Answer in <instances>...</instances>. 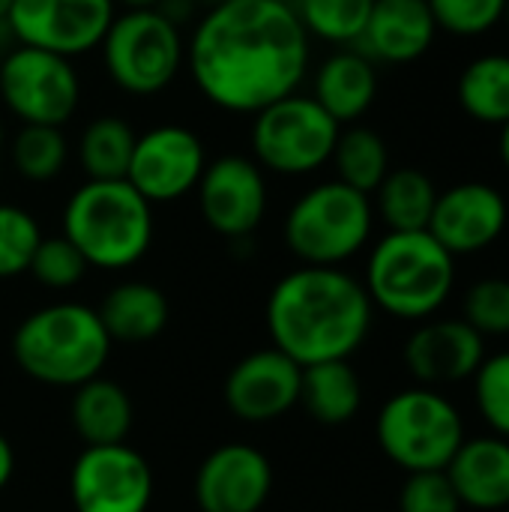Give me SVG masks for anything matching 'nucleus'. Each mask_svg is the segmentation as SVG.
<instances>
[{"label": "nucleus", "instance_id": "nucleus-3", "mask_svg": "<svg viewBox=\"0 0 509 512\" xmlns=\"http://www.w3.org/2000/svg\"><path fill=\"white\" fill-rule=\"evenodd\" d=\"M60 234L87 267L120 273L144 261L153 246V204L129 180H84L63 204Z\"/></svg>", "mask_w": 509, "mask_h": 512}, {"label": "nucleus", "instance_id": "nucleus-38", "mask_svg": "<svg viewBox=\"0 0 509 512\" xmlns=\"http://www.w3.org/2000/svg\"><path fill=\"white\" fill-rule=\"evenodd\" d=\"M498 153H501V162L509 171V120L501 126V141H498Z\"/></svg>", "mask_w": 509, "mask_h": 512}, {"label": "nucleus", "instance_id": "nucleus-30", "mask_svg": "<svg viewBox=\"0 0 509 512\" xmlns=\"http://www.w3.org/2000/svg\"><path fill=\"white\" fill-rule=\"evenodd\" d=\"M375 0H297L294 12L309 33L339 48H354L369 24Z\"/></svg>", "mask_w": 509, "mask_h": 512}, {"label": "nucleus", "instance_id": "nucleus-20", "mask_svg": "<svg viewBox=\"0 0 509 512\" xmlns=\"http://www.w3.org/2000/svg\"><path fill=\"white\" fill-rule=\"evenodd\" d=\"M462 507L477 512L509 510V441L498 435L465 438L444 468Z\"/></svg>", "mask_w": 509, "mask_h": 512}, {"label": "nucleus", "instance_id": "nucleus-4", "mask_svg": "<svg viewBox=\"0 0 509 512\" xmlns=\"http://www.w3.org/2000/svg\"><path fill=\"white\" fill-rule=\"evenodd\" d=\"M360 282L375 312L420 324L453 297L456 258L429 231H387L372 243Z\"/></svg>", "mask_w": 509, "mask_h": 512}, {"label": "nucleus", "instance_id": "nucleus-12", "mask_svg": "<svg viewBox=\"0 0 509 512\" xmlns=\"http://www.w3.org/2000/svg\"><path fill=\"white\" fill-rule=\"evenodd\" d=\"M75 512H147L153 504V468L129 444L84 447L69 471Z\"/></svg>", "mask_w": 509, "mask_h": 512}, {"label": "nucleus", "instance_id": "nucleus-13", "mask_svg": "<svg viewBox=\"0 0 509 512\" xmlns=\"http://www.w3.org/2000/svg\"><path fill=\"white\" fill-rule=\"evenodd\" d=\"M198 210L204 225L225 240H249L270 207L264 168L243 153H225L207 162L198 180Z\"/></svg>", "mask_w": 509, "mask_h": 512}, {"label": "nucleus", "instance_id": "nucleus-31", "mask_svg": "<svg viewBox=\"0 0 509 512\" xmlns=\"http://www.w3.org/2000/svg\"><path fill=\"white\" fill-rule=\"evenodd\" d=\"M42 237L45 234L27 207L0 201V279H18L27 273Z\"/></svg>", "mask_w": 509, "mask_h": 512}, {"label": "nucleus", "instance_id": "nucleus-2", "mask_svg": "<svg viewBox=\"0 0 509 512\" xmlns=\"http://www.w3.org/2000/svg\"><path fill=\"white\" fill-rule=\"evenodd\" d=\"M273 348L297 366L351 360L369 339L375 306L363 282L345 267H294L267 297Z\"/></svg>", "mask_w": 509, "mask_h": 512}, {"label": "nucleus", "instance_id": "nucleus-34", "mask_svg": "<svg viewBox=\"0 0 509 512\" xmlns=\"http://www.w3.org/2000/svg\"><path fill=\"white\" fill-rule=\"evenodd\" d=\"M87 270L90 267L81 258V252L63 234H57V237L39 240L27 273L48 291H69L84 282Z\"/></svg>", "mask_w": 509, "mask_h": 512}, {"label": "nucleus", "instance_id": "nucleus-25", "mask_svg": "<svg viewBox=\"0 0 509 512\" xmlns=\"http://www.w3.org/2000/svg\"><path fill=\"white\" fill-rule=\"evenodd\" d=\"M435 201L438 189L420 168H390L372 192L375 219H381L387 231H426Z\"/></svg>", "mask_w": 509, "mask_h": 512}, {"label": "nucleus", "instance_id": "nucleus-43", "mask_svg": "<svg viewBox=\"0 0 509 512\" xmlns=\"http://www.w3.org/2000/svg\"><path fill=\"white\" fill-rule=\"evenodd\" d=\"M195 3H207V6H213V3H219V0H195Z\"/></svg>", "mask_w": 509, "mask_h": 512}, {"label": "nucleus", "instance_id": "nucleus-11", "mask_svg": "<svg viewBox=\"0 0 509 512\" xmlns=\"http://www.w3.org/2000/svg\"><path fill=\"white\" fill-rule=\"evenodd\" d=\"M114 15V0H12L6 27L18 45L75 60L102 45Z\"/></svg>", "mask_w": 509, "mask_h": 512}, {"label": "nucleus", "instance_id": "nucleus-17", "mask_svg": "<svg viewBox=\"0 0 509 512\" xmlns=\"http://www.w3.org/2000/svg\"><path fill=\"white\" fill-rule=\"evenodd\" d=\"M402 360L420 387H453L471 381L486 360V339L462 318H429L405 339Z\"/></svg>", "mask_w": 509, "mask_h": 512}, {"label": "nucleus", "instance_id": "nucleus-21", "mask_svg": "<svg viewBox=\"0 0 509 512\" xmlns=\"http://www.w3.org/2000/svg\"><path fill=\"white\" fill-rule=\"evenodd\" d=\"M309 96L339 126H351L378 96V69L360 48H339L318 63Z\"/></svg>", "mask_w": 509, "mask_h": 512}, {"label": "nucleus", "instance_id": "nucleus-1", "mask_svg": "<svg viewBox=\"0 0 509 512\" xmlns=\"http://www.w3.org/2000/svg\"><path fill=\"white\" fill-rule=\"evenodd\" d=\"M312 39L294 6L270 0H219L186 39V69L219 111L258 114L291 96L309 75Z\"/></svg>", "mask_w": 509, "mask_h": 512}, {"label": "nucleus", "instance_id": "nucleus-9", "mask_svg": "<svg viewBox=\"0 0 509 512\" xmlns=\"http://www.w3.org/2000/svg\"><path fill=\"white\" fill-rule=\"evenodd\" d=\"M342 126L309 96L291 93L252 114V159L264 174L309 177L330 165Z\"/></svg>", "mask_w": 509, "mask_h": 512}, {"label": "nucleus", "instance_id": "nucleus-32", "mask_svg": "<svg viewBox=\"0 0 509 512\" xmlns=\"http://www.w3.org/2000/svg\"><path fill=\"white\" fill-rule=\"evenodd\" d=\"M471 384L477 414L483 417L492 435L509 441V351L486 354Z\"/></svg>", "mask_w": 509, "mask_h": 512}, {"label": "nucleus", "instance_id": "nucleus-8", "mask_svg": "<svg viewBox=\"0 0 509 512\" xmlns=\"http://www.w3.org/2000/svg\"><path fill=\"white\" fill-rule=\"evenodd\" d=\"M99 51L111 84L135 99L159 96L186 69V36L156 6L117 9Z\"/></svg>", "mask_w": 509, "mask_h": 512}, {"label": "nucleus", "instance_id": "nucleus-23", "mask_svg": "<svg viewBox=\"0 0 509 512\" xmlns=\"http://www.w3.org/2000/svg\"><path fill=\"white\" fill-rule=\"evenodd\" d=\"M69 423L84 447L126 444L135 423V408L129 393L117 381L96 375L72 390Z\"/></svg>", "mask_w": 509, "mask_h": 512}, {"label": "nucleus", "instance_id": "nucleus-28", "mask_svg": "<svg viewBox=\"0 0 509 512\" xmlns=\"http://www.w3.org/2000/svg\"><path fill=\"white\" fill-rule=\"evenodd\" d=\"M330 165L339 183L363 195H372L381 186V180L390 174V150H387V141L375 129L351 123L348 129L342 126Z\"/></svg>", "mask_w": 509, "mask_h": 512}, {"label": "nucleus", "instance_id": "nucleus-7", "mask_svg": "<svg viewBox=\"0 0 509 512\" xmlns=\"http://www.w3.org/2000/svg\"><path fill=\"white\" fill-rule=\"evenodd\" d=\"M468 438L456 402L432 387H405L393 393L375 417L381 453L405 474L444 471Z\"/></svg>", "mask_w": 509, "mask_h": 512}, {"label": "nucleus", "instance_id": "nucleus-22", "mask_svg": "<svg viewBox=\"0 0 509 512\" xmlns=\"http://www.w3.org/2000/svg\"><path fill=\"white\" fill-rule=\"evenodd\" d=\"M99 321L108 333L111 342H123V345H144L153 342L171 318V306L162 288L141 282V279H129L114 285L102 303H99Z\"/></svg>", "mask_w": 509, "mask_h": 512}, {"label": "nucleus", "instance_id": "nucleus-33", "mask_svg": "<svg viewBox=\"0 0 509 512\" xmlns=\"http://www.w3.org/2000/svg\"><path fill=\"white\" fill-rule=\"evenodd\" d=\"M462 321H468L483 339L509 336V279L486 276L474 282L462 297Z\"/></svg>", "mask_w": 509, "mask_h": 512}, {"label": "nucleus", "instance_id": "nucleus-26", "mask_svg": "<svg viewBox=\"0 0 509 512\" xmlns=\"http://www.w3.org/2000/svg\"><path fill=\"white\" fill-rule=\"evenodd\" d=\"M138 132L117 114L93 117L78 135V165L87 180H126Z\"/></svg>", "mask_w": 509, "mask_h": 512}, {"label": "nucleus", "instance_id": "nucleus-41", "mask_svg": "<svg viewBox=\"0 0 509 512\" xmlns=\"http://www.w3.org/2000/svg\"><path fill=\"white\" fill-rule=\"evenodd\" d=\"M0 174H3V126H0Z\"/></svg>", "mask_w": 509, "mask_h": 512}, {"label": "nucleus", "instance_id": "nucleus-45", "mask_svg": "<svg viewBox=\"0 0 509 512\" xmlns=\"http://www.w3.org/2000/svg\"><path fill=\"white\" fill-rule=\"evenodd\" d=\"M504 512H509V510H504Z\"/></svg>", "mask_w": 509, "mask_h": 512}, {"label": "nucleus", "instance_id": "nucleus-5", "mask_svg": "<svg viewBox=\"0 0 509 512\" xmlns=\"http://www.w3.org/2000/svg\"><path fill=\"white\" fill-rule=\"evenodd\" d=\"M111 345L93 306L60 300L21 318L12 333V360L36 384L75 390L102 375Z\"/></svg>", "mask_w": 509, "mask_h": 512}, {"label": "nucleus", "instance_id": "nucleus-35", "mask_svg": "<svg viewBox=\"0 0 509 512\" xmlns=\"http://www.w3.org/2000/svg\"><path fill=\"white\" fill-rule=\"evenodd\" d=\"M438 30L453 36H483L504 21L507 0H426Z\"/></svg>", "mask_w": 509, "mask_h": 512}, {"label": "nucleus", "instance_id": "nucleus-15", "mask_svg": "<svg viewBox=\"0 0 509 512\" xmlns=\"http://www.w3.org/2000/svg\"><path fill=\"white\" fill-rule=\"evenodd\" d=\"M300 378L297 366L279 348H258L234 363L225 378V405L228 411L249 426L276 423L300 405Z\"/></svg>", "mask_w": 509, "mask_h": 512}, {"label": "nucleus", "instance_id": "nucleus-42", "mask_svg": "<svg viewBox=\"0 0 509 512\" xmlns=\"http://www.w3.org/2000/svg\"><path fill=\"white\" fill-rule=\"evenodd\" d=\"M270 3H282V6H294L297 0H270Z\"/></svg>", "mask_w": 509, "mask_h": 512}, {"label": "nucleus", "instance_id": "nucleus-39", "mask_svg": "<svg viewBox=\"0 0 509 512\" xmlns=\"http://www.w3.org/2000/svg\"><path fill=\"white\" fill-rule=\"evenodd\" d=\"M117 6H123V9H153V6H159L162 0H114Z\"/></svg>", "mask_w": 509, "mask_h": 512}, {"label": "nucleus", "instance_id": "nucleus-14", "mask_svg": "<svg viewBox=\"0 0 509 512\" xmlns=\"http://www.w3.org/2000/svg\"><path fill=\"white\" fill-rule=\"evenodd\" d=\"M207 162V147L195 129L159 123L135 138L126 180L153 207L174 204L198 189Z\"/></svg>", "mask_w": 509, "mask_h": 512}, {"label": "nucleus", "instance_id": "nucleus-36", "mask_svg": "<svg viewBox=\"0 0 509 512\" xmlns=\"http://www.w3.org/2000/svg\"><path fill=\"white\" fill-rule=\"evenodd\" d=\"M462 501L447 471L408 474L399 489V512H462Z\"/></svg>", "mask_w": 509, "mask_h": 512}, {"label": "nucleus", "instance_id": "nucleus-16", "mask_svg": "<svg viewBox=\"0 0 509 512\" xmlns=\"http://www.w3.org/2000/svg\"><path fill=\"white\" fill-rule=\"evenodd\" d=\"M192 495L201 512H261L273 495V465L252 444H222L198 465Z\"/></svg>", "mask_w": 509, "mask_h": 512}, {"label": "nucleus", "instance_id": "nucleus-18", "mask_svg": "<svg viewBox=\"0 0 509 512\" xmlns=\"http://www.w3.org/2000/svg\"><path fill=\"white\" fill-rule=\"evenodd\" d=\"M507 222V198L492 183L468 180L450 186L447 192H438L426 231L453 258H465L495 246L507 231Z\"/></svg>", "mask_w": 509, "mask_h": 512}, {"label": "nucleus", "instance_id": "nucleus-29", "mask_svg": "<svg viewBox=\"0 0 509 512\" xmlns=\"http://www.w3.org/2000/svg\"><path fill=\"white\" fill-rule=\"evenodd\" d=\"M9 165L27 183H51L69 165V141L60 126H21L9 141Z\"/></svg>", "mask_w": 509, "mask_h": 512}, {"label": "nucleus", "instance_id": "nucleus-37", "mask_svg": "<svg viewBox=\"0 0 509 512\" xmlns=\"http://www.w3.org/2000/svg\"><path fill=\"white\" fill-rule=\"evenodd\" d=\"M12 474H15V450H12L9 438L0 432V492L9 486Z\"/></svg>", "mask_w": 509, "mask_h": 512}, {"label": "nucleus", "instance_id": "nucleus-44", "mask_svg": "<svg viewBox=\"0 0 509 512\" xmlns=\"http://www.w3.org/2000/svg\"><path fill=\"white\" fill-rule=\"evenodd\" d=\"M504 24L509 27V0H507V12H504Z\"/></svg>", "mask_w": 509, "mask_h": 512}, {"label": "nucleus", "instance_id": "nucleus-19", "mask_svg": "<svg viewBox=\"0 0 509 512\" xmlns=\"http://www.w3.org/2000/svg\"><path fill=\"white\" fill-rule=\"evenodd\" d=\"M438 36V24L426 0H375L369 24L354 48L372 63H414Z\"/></svg>", "mask_w": 509, "mask_h": 512}, {"label": "nucleus", "instance_id": "nucleus-10", "mask_svg": "<svg viewBox=\"0 0 509 512\" xmlns=\"http://www.w3.org/2000/svg\"><path fill=\"white\" fill-rule=\"evenodd\" d=\"M81 75L69 57L15 45L0 60V99L21 126H66L81 108Z\"/></svg>", "mask_w": 509, "mask_h": 512}, {"label": "nucleus", "instance_id": "nucleus-40", "mask_svg": "<svg viewBox=\"0 0 509 512\" xmlns=\"http://www.w3.org/2000/svg\"><path fill=\"white\" fill-rule=\"evenodd\" d=\"M9 6H12V0H0V24H6V15H9Z\"/></svg>", "mask_w": 509, "mask_h": 512}, {"label": "nucleus", "instance_id": "nucleus-27", "mask_svg": "<svg viewBox=\"0 0 509 512\" xmlns=\"http://www.w3.org/2000/svg\"><path fill=\"white\" fill-rule=\"evenodd\" d=\"M462 111L483 126H504L509 120V54L474 57L456 87Z\"/></svg>", "mask_w": 509, "mask_h": 512}, {"label": "nucleus", "instance_id": "nucleus-6", "mask_svg": "<svg viewBox=\"0 0 509 512\" xmlns=\"http://www.w3.org/2000/svg\"><path fill=\"white\" fill-rule=\"evenodd\" d=\"M375 234L372 195L321 180L300 192L282 219L285 249L306 267H345Z\"/></svg>", "mask_w": 509, "mask_h": 512}, {"label": "nucleus", "instance_id": "nucleus-24", "mask_svg": "<svg viewBox=\"0 0 509 512\" xmlns=\"http://www.w3.org/2000/svg\"><path fill=\"white\" fill-rule=\"evenodd\" d=\"M300 408L321 426H348L363 408V381L351 360H330L303 369Z\"/></svg>", "mask_w": 509, "mask_h": 512}]
</instances>
